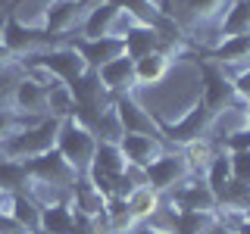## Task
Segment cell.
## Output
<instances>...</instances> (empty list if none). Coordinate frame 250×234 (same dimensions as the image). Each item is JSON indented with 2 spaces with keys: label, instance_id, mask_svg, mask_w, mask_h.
<instances>
[{
  "label": "cell",
  "instance_id": "obj_1",
  "mask_svg": "<svg viewBox=\"0 0 250 234\" xmlns=\"http://www.w3.org/2000/svg\"><path fill=\"white\" fill-rule=\"evenodd\" d=\"M60 122H62V119H53V116H47V119H38V122L25 125V128H22L19 135H13V137L3 144L0 156L25 162V159H35V156H41V153L57 150Z\"/></svg>",
  "mask_w": 250,
  "mask_h": 234
},
{
  "label": "cell",
  "instance_id": "obj_2",
  "mask_svg": "<svg viewBox=\"0 0 250 234\" xmlns=\"http://www.w3.org/2000/svg\"><path fill=\"white\" fill-rule=\"evenodd\" d=\"M50 81H53V75H47L44 69H25L10 94V109L28 122L47 119V91H50Z\"/></svg>",
  "mask_w": 250,
  "mask_h": 234
},
{
  "label": "cell",
  "instance_id": "obj_3",
  "mask_svg": "<svg viewBox=\"0 0 250 234\" xmlns=\"http://www.w3.org/2000/svg\"><path fill=\"white\" fill-rule=\"evenodd\" d=\"M22 69H44V72L53 75L57 81L72 84L88 72V62H84L82 53L72 47V41H62V44H53V47H47V50L35 53V57L22 59Z\"/></svg>",
  "mask_w": 250,
  "mask_h": 234
},
{
  "label": "cell",
  "instance_id": "obj_4",
  "mask_svg": "<svg viewBox=\"0 0 250 234\" xmlns=\"http://www.w3.org/2000/svg\"><path fill=\"white\" fill-rule=\"evenodd\" d=\"M57 150L69 159L78 175H88V169L94 166V153H97V137L84 122H78L75 116H66L60 122V137H57Z\"/></svg>",
  "mask_w": 250,
  "mask_h": 234
},
{
  "label": "cell",
  "instance_id": "obj_5",
  "mask_svg": "<svg viewBox=\"0 0 250 234\" xmlns=\"http://www.w3.org/2000/svg\"><path fill=\"white\" fill-rule=\"evenodd\" d=\"M209 119H213V113L203 106V100L197 94V97L191 100V106H188L175 122H160V137L166 140V147L185 150V147H191V144H197V140L207 137Z\"/></svg>",
  "mask_w": 250,
  "mask_h": 234
},
{
  "label": "cell",
  "instance_id": "obj_6",
  "mask_svg": "<svg viewBox=\"0 0 250 234\" xmlns=\"http://www.w3.org/2000/svg\"><path fill=\"white\" fill-rule=\"evenodd\" d=\"M135 22L131 16L116 6L113 0H94L88 6L82 19V28H78V38H88V41H97V38H122Z\"/></svg>",
  "mask_w": 250,
  "mask_h": 234
},
{
  "label": "cell",
  "instance_id": "obj_7",
  "mask_svg": "<svg viewBox=\"0 0 250 234\" xmlns=\"http://www.w3.org/2000/svg\"><path fill=\"white\" fill-rule=\"evenodd\" d=\"M0 44H3L6 50H10L13 57L22 62V59L35 57V53L47 50V47H53V44H62V38L47 35L44 28H28V25L16 22L13 16L6 13L3 22H0Z\"/></svg>",
  "mask_w": 250,
  "mask_h": 234
},
{
  "label": "cell",
  "instance_id": "obj_8",
  "mask_svg": "<svg viewBox=\"0 0 250 234\" xmlns=\"http://www.w3.org/2000/svg\"><path fill=\"white\" fill-rule=\"evenodd\" d=\"M144 175H147V184H150L156 194H169V191H175L178 184H185L188 178H194V169H191V162H188L185 150L169 147L160 159H153L150 166L144 169Z\"/></svg>",
  "mask_w": 250,
  "mask_h": 234
},
{
  "label": "cell",
  "instance_id": "obj_9",
  "mask_svg": "<svg viewBox=\"0 0 250 234\" xmlns=\"http://www.w3.org/2000/svg\"><path fill=\"white\" fill-rule=\"evenodd\" d=\"M200 100L209 113H222V109H229L234 103H244L234 94L231 75L209 59H200Z\"/></svg>",
  "mask_w": 250,
  "mask_h": 234
},
{
  "label": "cell",
  "instance_id": "obj_10",
  "mask_svg": "<svg viewBox=\"0 0 250 234\" xmlns=\"http://www.w3.org/2000/svg\"><path fill=\"white\" fill-rule=\"evenodd\" d=\"M172 6H175V10L169 13V19L175 22V28L188 38L200 25H216V22L222 19L229 0H172Z\"/></svg>",
  "mask_w": 250,
  "mask_h": 234
},
{
  "label": "cell",
  "instance_id": "obj_11",
  "mask_svg": "<svg viewBox=\"0 0 250 234\" xmlns=\"http://www.w3.org/2000/svg\"><path fill=\"white\" fill-rule=\"evenodd\" d=\"M25 169H28L31 181L60 187V191H69V187L75 184V178H78V172L69 166V159L60 150H50V153L35 156V159H25Z\"/></svg>",
  "mask_w": 250,
  "mask_h": 234
},
{
  "label": "cell",
  "instance_id": "obj_12",
  "mask_svg": "<svg viewBox=\"0 0 250 234\" xmlns=\"http://www.w3.org/2000/svg\"><path fill=\"white\" fill-rule=\"evenodd\" d=\"M122 44H125V57L128 59H141L156 50H178V47H185V38H169L166 31H160L153 25H138L135 22L122 35Z\"/></svg>",
  "mask_w": 250,
  "mask_h": 234
},
{
  "label": "cell",
  "instance_id": "obj_13",
  "mask_svg": "<svg viewBox=\"0 0 250 234\" xmlns=\"http://www.w3.org/2000/svg\"><path fill=\"white\" fill-rule=\"evenodd\" d=\"M88 0H50V6H47V22H44V31L53 38H62V41H69V31L82 28V19L84 13H88Z\"/></svg>",
  "mask_w": 250,
  "mask_h": 234
},
{
  "label": "cell",
  "instance_id": "obj_14",
  "mask_svg": "<svg viewBox=\"0 0 250 234\" xmlns=\"http://www.w3.org/2000/svg\"><path fill=\"white\" fill-rule=\"evenodd\" d=\"M163 206H172V209H207V213H216L219 206V197L216 191L209 187L203 178H188L185 184H178L175 191L163 194Z\"/></svg>",
  "mask_w": 250,
  "mask_h": 234
},
{
  "label": "cell",
  "instance_id": "obj_15",
  "mask_svg": "<svg viewBox=\"0 0 250 234\" xmlns=\"http://www.w3.org/2000/svg\"><path fill=\"white\" fill-rule=\"evenodd\" d=\"M82 231H97V225H84L82 218L75 215L69 197L41 206V225H38V234H82Z\"/></svg>",
  "mask_w": 250,
  "mask_h": 234
},
{
  "label": "cell",
  "instance_id": "obj_16",
  "mask_svg": "<svg viewBox=\"0 0 250 234\" xmlns=\"http://www.w3.org/2000/svg\"><path fill=\"white\" fill-rule=\"evenodd\" d=\"M69 203H72L75 215L82 218L84 225H97L104 222V209H106V197L91 184L88 175H78L75 184L69 187Z\"/></svg>",
  "mask_w": 250,
  "mask_h": 234
},
{
  "label": "cell",
  "instance_id": "obj_17",
  "mask_svg": "<svg viewBox=\"0 0 250 234\" xmlns=\"http://www.w3.org/2000/svg\"><path fill=\"white\" fill-rule=\"evenodd\" d=\"M113 109L119 116V125L125 135H156L160 137V119H153L150 109H144L135 100V94H125V97L113 100Z\"/></svg>",
  "mask_w": 250,
  "mask_h": 234
},
{
  "label": "cell",
  "instance_id": "obj_18",
  "mask_svg": "<svg viewBox=\"0 0 250 234\" xmlns=\"http://www.w3.org/2000/svg\"><path fill=\"white\" fill-rule=\"evenodd\" d=\"M113 3L122 6V10L131 16V22H138V25H153V28L166 31L169 38H185L182 31L175 28V22L169 19V13L163 10L156 0H113Z\"/></svg>",
  "mask_w": 250,
  "mask_h": 234
},
{
  "label": "cell",
  "instance_id": "obj_19",
  "mask_svg": "<svg viewBox=\"0 0 250 234\" xmlns=\"http://www.w3.org/2000/svg\"><path fill=\"white\" fill-rule=\"evenodd\" d=\"M72 41V47L78 53H82V59L88 62V69H104L106 62H113V59H119L125 57V44H122V38H97V41H88V38H69Z\"/></svg>",
  "mask_w": 250,
  "mask_h": 234
},
{
  "label": "cell",
  "instance_id": "obj_20",
  "mask_svg": "<svg viewBox=\"0 0 250 234\" xmlns=\"http://www.w3.org/2000/svg\"><path fill=\"white\" fill-rule=\"evenodd\" d=\"M209 62L222 66L225 72H238V69L250 66V35H234V38H222L213 44L209 50Z\"/></svg>",
  "mask_w": 250,
  "mask_h": 234
},
{
  "label": "cell",
  "instance_id": "obj_21",
  "mask_svg": "<svg viewBox=\"0 0 250 234\" xmlns=\"http://www.w3.org/2000/svg\"><path fill=\"white\" fill-rule=\"evenodd\" d=\"M119 147H122L125 159H128V166H138V169H147L153 159H160L169 150L166 140L156 135H125L119 140Z\"/></svg>",
  "mask_w": 250,
  "mask_h": 234
},
{
  "label": "cell",
  "instance_id": "obj_22",
  "mask_svg": "<svg viewBox=\"0 0 250 234\" xmlns=\"http://www.w3.org/2000/svg\"><path fill=\"white\" fill-rule=\"evenodd\" d=\"M100 84L113 94V97H125V94H135L138 81H135V59L119 57L113 62H106L104 69H97Z\"/></svg>",
  "mask_w": 250,
  "mask_h": 234
},
{
  "label": "cell",
  "instance_id": "obj_23",
  "mask_svg": "<svg viewBox=\"0 0 250 234\" xmlns=\"http://www.w3.org/2000/svg\"><path fill=\"white\" fill-rule=\"evenodd\" d=\"M178 53H185V47H178V50H156V53H147V57L135 59V81L138 84H160L169 75L172 59Z\"/></svg>",
  "mask_w": 250,
  "mask_h": 234
},
{
  "label": "cell",
  "instance_id": "obj_24",
  "mask_svg": "<svg viewBox=\"0 0 250 234\" xmlns=\"http://www.w3.org/2000/svg\"><path fill=\"white\" fill-rule=\"evenodd\" d=\"M216 222L219 215L207 213V209H172L169 231L172 234H207Z\"/></svg>",
  "mask_w": 250,
  "mask_h": 234
},
{
  "label": "cell",
  "instance_id": "obj_25",
  "mask_svg": "<svg viewBox=\"0 0 250 234\" xmlns=\"http://www.w3.org/2000/svg\"><path fill=\"white\" fill-rule=\"evenodd\" d=\"M216 31H219V41L234 35H250V0H229L222 19L216 22Z\"/></svg>",
  "mask_w": 250,
  "mask_h": 234
},
{
  "label": "cell",
  "instance_id": "obj_26",
  "mask_svg": "<svg viewBox=\"0 0 250 234\" xmlns=\"http://www.w3.org/2000/svg\"><path fill=\"white\" fill-rule=\"evenodd\" d=\"M125 203H128V213L135 215V222H150L163 209V194H156L150 184H141L138 191H131L125 197Z\"/></svg>",
  "mask_w": 250,
  "mask_h": 234
},
{
  "label": "cell",
  "instance_id": "obj_27",
  "mask_svg": "<svg viewBox=\"0 0 250 234\" xmlns=\"http://www.w3.org/2000/svg\"><path fill=\"white\" fill-rule=\"evenodd\" d=\"M28 187H31V175L25 162L0 156V194H28Z\"/></svg>",
  "mask_w": 250,
  "mask_h": 234
},
{
  "label": "cell",
  "instance_id": "obj_28",
  "mask_svg": "<svg viewBox=\"0 0 250 234\" xmlns=\"http://www.w3.org/2000/svg\"><path fill=\"white\" fill-rule=\"evenodd\" d=\"M203 181H207L209 187L216 191V197L225 191V187L231 184V156L222 150V147H216V153H213V159L207 162V169H203Z\"/></svg>",
  "mask_w": 250,
  "mask_h": 234
},
{
  "label": "cell",
  "instance_id": "obj_29",
  "mask_svg": "<svg viewBox=\"0 0 250 234\" xmlns=\"http://www.w3.org/2000/svg\"><path fill=\"white\" fill-rule=\"evenodd\" d=\"M10 215H13L28 234H38V225H41V206L35 203V197H31V194H13Z\"/></svg>",
  "mask_w": 250,
  "mask_h": 234
},
{
  "label": "cell",
  "instance_id": "obj_30",
  "mask_svg": "<svg viewBox=\"0 0 250 234\" xmlns=\"http://www.w3.org/2000/svg\"><path fill=\"white\" fill-rule=\"evenodd\" d=\"M91 169L116 178V175H122V172L128 169V159H125L119 144H104V140H97V153H94V166Z\"/></svg>",
  "mask_w": 250,
  "mask_h": 234
},
{
  "label": "cell",
  "instance_id": "obj_31",
  "mask_svg": "<svg viewBox=\"0 0 250 234\" xmlns=\"http://www.w3.org/2000/svg\"><path fill=\"white\" fill-rule=\"evenodd\" d=\"M47 6H50V0H16L10 6V13L16 22H22V25L28 28H44L47 22Z\"/></svg>",
  "mask_w": 250,
  "mask_h": 234
},
{
  "label": "cell",
  "instance_id": "obj_32",
  "mask_svg": "<svg viewBox=\"0 0 250 234\" xmlns=\"http://www.w3.org/2000/svg\"><path fill=\"white\" fill-rule=\"evenodd\" d=\"M91 131H94V137L104 140V144H119V140L125 137V131H122V125H119V116H116L113 106H109L106 113L91 125Z\"/></svg>",
  "mask_w": 250,
  "mask_h": 234
},
{
  "label": "cell",
  "instance_id": "obj_33",
  "mask_svg": "<svg viewBox=\"0 0 250 234\" xmlns=\"http://www.w3.org/2000/svg\"><path fill=\"white\" fill-rule=\"evenodd\" d=\"M25 125H31L28 119H22L19 113H13L10 106H0V150H3V144L10 140L13 135H19Z\"/></svg>",
  "mask_w": 250,
  "mask_h": 234
},
{
  "label": "cell",
  "instance_id": "obj_34",
  "mask_svg": "<svg viewBox=\"0 0 250 234\" xmlns=\"http://www.w3.org/2000/svg\"><path fill=\"white\" fill-rule=\"evenodd\" d=\"M219 147H222L225 153H250V125L241 128V131H234V135H229V137H222Z\"/></svg>",
  "mask_w": 250,
  "mask_h": 234
},
{
  "label": "cell",
  "instance_id": "obj_35",
  "mask_svg": "<svg viewBox=\"0 0 250 234\" xmlns=\"http://www.w3.org/2000/svg\"><path fill=\"white\" fill-rule=\"evenodd\" d=\"M231 156V181L250 187V153H229Z\"/></svg>",
  "mask_w": 250,
  "mask_h": 234
},
{
  "label": "cell",
  "instance_id": "obj_36",
  "mask_svg": "<svg viewBox=\"0 0 250 234\" xmlns=\"http://www.w3.org/2000/svg\"><path fill=\"white\" fill-rule=\"evenodd\" d=\"M231 84H234L238 100L250 103V66H247V69H238V72H231Z\"/></svg>",
  "mask_w": 250,
  "mask_h": 234
},
{
  "label": "cell",
  "instance_id": "obj_37",
  "mask_svg": "<svg viewBox=\"0 0 250 234\" xmlns=\"http://www.w3.org/2000/svg\"><path fill=\"white\" fill-rule=\"evenodd\" d=\"M128 234H172V231L169 228H160V225H153V222H138Z\"/></svg>",
  "mask_w": 250,
  "mask_h": 234
},
{
  "label": "cell",
  "instance_id": "obj_38",
  "mask_svg": "<svg viewBox=\"0 0 250 234\" xmlns=\"http://www.w3.org/2000/svg\"><path fill=\"white\" fill-rule=\"evenodd\" d=\"M241 222H250V197H247V203H244V213H241Z\"/></svg>",
  "mask_w": 250,
  "mask_h": 234
},
{
  "label": "cell",
  "instance_id": "obj_39",
  "mask_svg": "<svg viewBox=\"0 0 250 234\" xmlns=\"http://www.w3.org/2000/svg\"><path fill=\"white\" fill-rule=\"evenodd\" d=\"M247 119H250V103H247Z\"/></svg>",
  "mask_w": 250,
  "mask_h": 234
}]
</instances>
